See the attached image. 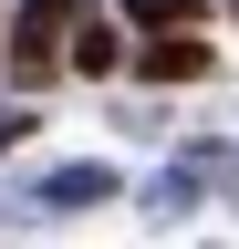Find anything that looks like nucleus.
<instances>
[{"label": "nucleus", "instance_id": "nucleus-2", "mask_svg": "<svg viewBox=\"0 0 239 249\" xmlns=\"http://www.w3.org/2000/svg\"><path fill=\"white\" fill-rule=\"evenodd\" d=\"M63 62H73L83 83H104V73H125V31H114V21L94 11V0H83V11L63 21Z\"/></svg>", "mask_w": 239, "mask_h": 249}, {"label": "nucleus", "instance_id": "nucleus-5", "mask_svg": "<svg viewBox=\"0 0 239 249\" xmlns=\"http://www.w3.org/2000/svg\"><path fill=\"white\" fill-rule=\"evenodd\" d=\"M125 21H146V31L156 21H198V0H125Z\"/></svg>", "mask_w": 239, "mask_h": 249}, {"label": "nucleus", "instance_id": "nucleus-1", "mask_svg": "<svg viewBox=\"0 0 239 249\" xmlns=\"http://www.w3.org/2000/svg\"><path fill=\"white\" fill-rule=\"evenodd\" d=\"M73 11H83V0H21V21H11V83L63 73V21Z\"/></svg>", "mask_w": 239, "mask_h": 249}, {"label": "nucleus", "instance_id": "nucleus-4", "mask_svg": "<svg viewBox=\"0 0 239 249\" xmlns=\"http://www.w3.org/2000/svg\"><path fill=\"white\" fill-rule=\"evenodd\" d=\"M114 187H125V177H114L104 156H83V166H52V177H42V208H104Z\"/></svg>", "mask_w": 239, "mask_h": 249}, {"label": "nucleus", "instance_id": "nucleus-3", "mask_svg": "<svg viewBox=\"0 0 239 249\" xmlns=\"http://www.w3.org/2000/svg\"><path fill=\"white\" fill-rule=\"evenodd\" d=\"M135 73H146V83H198V73H208V42H198V21H156V42L135 52Z\"/></svg>", "mask_w": 239, "mask_h": 249}, {"label": "nucleus", "instance_id": "nucleus-6", "mask_svg": "<svg viewBox=\"0 0 239 249\" xmlns=\"http://www.w3.org/2000/svg\"><path fill=\"white\" fill-rule=\"evenodd\" d=\"M21 135H32V114H21V104H0V156H11Z\"/></svg>", "mask_w": 239, "mask_h": 249}]
</instances>
